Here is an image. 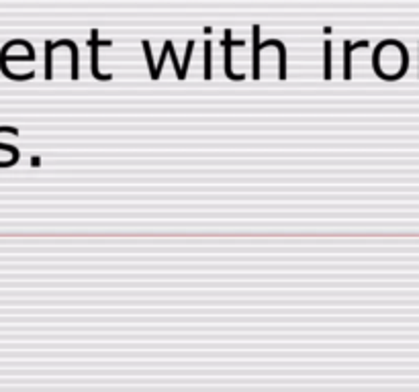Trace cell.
Wrapping results in <instances>:
<instances>
[{"label": "cell", "instance_id": "277c9868", "mask_svg": "<svg viewBox=\"0 0 419 392\" xmlns=\"http://www.w3.org/2000/svg\"><path fill=\"white\" fill-rule=\"evenodd\" d=\"M344 47H346V50H344V78L350 80V78H352V74H350V56H352V52L358 50V47H368V41H360V43H350V41H346Z\"/></svg>", "mask_w": 419, "mask_h": 392}, {"label": "cell", "instance_id": "3957f363", "mask_svg": "<svg viewBox=\"0 0 419 392\" xmlns=\"http://www.w3.org/2000/svg\"><path fill=\"white\" fill-rule=\"evenodd\" d=\"M223 45H225V74H227V78L229 80H244L246 78L244 74H233V69H231V50L233 47H244V41H233L231 39V31L227 29Z\"/></svg>", "mask_w": 419, "mask_h": 392}, {"label": "cell", "instance_id": "8992f818", "mask_svg": "<svg viewBox=\"0 0 419 392\" xmlns=\"http://www.w3.org/2000/svg\"><path fill=\"white\" fill-rule=\"evenodd\" d=\"M213 69H211V41H205V78L211 80Z\"/></svg>", "mask_w": 419, "mask_h": 392}, {"label": "cell", "instance_id": "6da1fadb", "mask_svg": "<svg viewBox=\"0 0 419 392\" xmlns=\"http://www.w3.org/2000/svg\"><path fill=\"white\" fill-rule=\"evenodd\" d=\"M111 45H113V41H98V31L96 29L90 31V41H88V47H90V72L100 82H107V80L113 78V74H100L98 72V50L100 47H111Z\"/></svg>", "mask_w": 419, "mask_h": 392}, {"label": "cell", "instance_id": "5b68a950", "mask_svg": "<svg viewBox=\"0 0 419 392\" xmlns=\"http://www.w3.org/2000/svg\"><path fill=\"white\" fill-rule=\"evenodd\" d=\"M323 50H325V67H323V76H325V80H330V78H332V41H330V39L325 41Z\"/></svg>", "mask_w": 419, "mask_h": 392}, {"label": "cell", "instance_id": "7a4b0ae2", "mask_svg": "<svg viewBox=\"0 0 419 392\" xmlns=\"http://www.w3.org/2000/svg\"><path fill=\"white\" fill-rule=\"evenodd\" d=\"M279 45H282V43L277 39L260 43V27L254 25V80H260V52L264 47H279Z\"/></svg>", "mask_w": 419, "mask_h": 392}]
</instances>
